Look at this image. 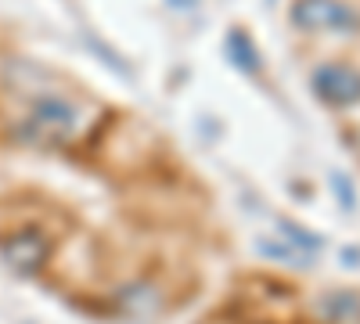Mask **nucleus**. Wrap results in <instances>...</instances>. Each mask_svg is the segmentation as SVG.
<instances>
[{
  "label": "nucleus",
  "mask_w": 360,
  "mask_h": 324,
  "mask_svg": "<svg viewBox=\"0 0 360 324\" xmlns=\"http://www.w3.org/2000/svg\"><path fill=\"white\" fill-rule=\"evenodd\" d=\"M224 54H227V62H231L238 72H245V76H259V72H263L259 47H256V40L245 33L242 25L227 29V37H224Z\"/></svg>",
  "instance_id": "obj_5"
},
{
  "label": "nucleus",
  "mask_w": 360,
  "mask_h": 324,
  "mask_svg": "<svg viewBox=\"0 0 360 324\" xmlns=\"http://www.w3.org/2000/svg\"><path fill=\"white\" fill-rule=\"evenodd\" d=\"M83 127H86V112L79 105H72L62 94H40L33 101V112L22 123V137L33 144H65L79 137Z\"/></svg>",
  "instance_id": "obj_1"
},
{
  "label": "nucleus",
  "mask_w": 360,
  "mask_h": 324,
  "mask_svg": "<svg viewBox=\"0 0 360 324\" xmlns=\"http://www.w3.org/2000/svg\"><path fill=\"white\" fill-rule=\"evenodd\" d=\"M266 4H274V0H266Z\"/></svg>",
  "instance_id": "obj_9"
},
{
  "label": "nucleus",
  "mask_w": 360,
  "mask_h": 324,
  "mask_svg": "<svg viewBox=\"0 0 360 324\" xmlns=\"http://www.w3.org/2000/svg\"><path fill=\"white\" fill-rule=\"evenodd\" d=\"M332 184L339 188V195H342V205H346V209H349V205H353V191H349V184H346V176L332 173Z\"/></svg>",
  "instance_id": "obj_8"
},
{
  "label": "nucleus",
  "mask_w": 360,
  "mask_h": 324,
  "mask_svg": "<svg viewBox=\"0 0 360 324\" xmlns=\"http://www.w3.org/2000/svg\"><path fill=\"white\" fill-rule=\"evenodd\" d=\"M310 86H314V94L332 108H349V105L360 101V72L346 62L317 65L314 76H310Z\"/></svg>",
  "instance_id": "obj_3"
},
{
  "label": "nucleus",
  "mask_w": 360,
  "mask_h": 324,
  "mask_svg": "<svg viewBox=\"0 0 360 324\" xmlns=\"http://www.w3.org/2000/svg\"><path fill=\"white\" fill-rule=\"evenodd\" d=\"M288 18L295 29H307V33H360V15L346 0H295Z\"/></svg>",
  "instance_id": "obj_2"
},
{
  "label": "nucleus",
  "mask_w": 360,
  "mask_h": 324,
  "mask_svg": "<svg viewBox=\"0 0 360 324\" xmlns=\"http://www.w3.org/2000/svg\"><path fill=\"white\" fill-rule=\"evenodd\" d=\"M321 313L328 320L360 324V296H356V292H332V296L321 299Z\"/></svg>",
  "instance_id": "obj_6"
},
{
  "label": "nucleus",
  "mask_w": 360,
  "mask_h": 324,
  "mask_svg": "<svg viewBox=\"0 0 360 324\" xmlns=\"http://www.w3.org/2000/svg\"><path fill=\"white\" fill-rule=\"evenodd\" d=\"M0 252H4V259L11 263L18 274H33V271H40L47 263L51 242L44 238L40 227H22V231L8 234L4 245H0Z\"/></svg>",
  "instance_id": "obj_4"
},
{
  "label": "nucleus",
  "mask_w": 360,
  "mask_h": 324,
  "mask_svg": "<svg viewBox=\"0 0 360 324\" xmlns=\"http://www.w3.org/2000/svg\"><path fill=\"white\" fill-rule=\"evenodd\" d=\"M281 231L285 234H292V238L299 242V245H307V249H321V238H314V234H307V231H299L295 223H288V220H281Z\"/></svg>",
  "instance_id": "obj_7"
}]
</instances>
